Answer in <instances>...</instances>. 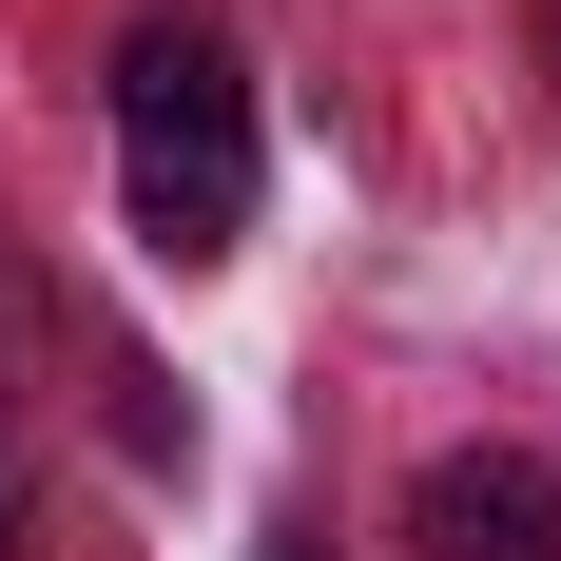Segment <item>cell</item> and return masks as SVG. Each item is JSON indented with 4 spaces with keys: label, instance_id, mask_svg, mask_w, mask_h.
Returning <instances> with one entry per match:
<instances>
[{
    "label": "cell",
    "instance_id": "4",
    "mask_svg": "<svg viewBox=\"0 0 561 561\" xmlns=\"http://www.w3.org/2000/svg\"><path fill=\"white\" fill-rule=\"evenodd\" d=\"M0 561H20V484H0Z\"/></svg>",
    "mask_w": 561,
    "mask_h": 561
},
{
    "label": "cell",
    "instance_id": "2",
    "mask_svg": "<svg viewBox=\"0 0 561 561\" xmlns=\"http://www.w3.org/2000/svg\"><path fill=\"white\" fill-rule=\"evenodd\" d=\"M407 561H561V465L446 446L426 484H407Z\"/></svg>",
    "mask_w": 561,
    "mask_h": 561
},
{
    "label": "cell",
    "instance_id": "3",
    "mask_svg": "<svg viewBox=\"0 0 561 561\" xmlns=\"http://www.w3.org/2000/svg\"><path fill=\"white\" fill-rule=\"evenodd\" d=\"M252 561H330V542H310V523H272V542H252Z\"/></svg>",
    "mask_w": 561,
    "mask_h": 561
},
{
    "label": "cell",
    "instance_id": "1",
    "mask_svg": "<svg viewBox=\"0 0 561 561\" xmlns=\"http://www.w3.org/2000/svg\"><path fill=\"white\" fill-rule=\"evenodd\" d=\"M252 194H272L252 58H232L214 20H136V39H116V214H136V252L214 272L232 232H252Z\"/></svg>",
    "mask_w": 561,
    "mask_h": 561
}]
</instances>
